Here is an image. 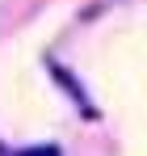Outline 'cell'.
<instances>
[{"mask_svg":"<svg viewBox=\"0 0 147 156\" xmlns=\"http://www.w3.org/2000/svg\"><path fill=\"white\" fill-rule=\"evenodd\" d=\"M17 156H63V152H59L55 144H34V148H21Z\"/></svg>","mask_w":147,"mask_h":156,"instance_id":"obj_1","label":"cell"},{"mask_svg":"<svg viewBox=\"0 0 147 156\" xmlns=\"http://www.w3.org/2000/svg\"><path fill=\"white\" fill-rule=\"evenodd\" d=\"M0 156H9V152H4V144H0Z\"/></svg>","mask_w":147,"mask_h":156,"instance_id":"obj_2","label":"cell"}]
</instances>
